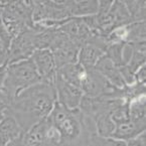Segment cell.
Wrapping results in <instances>:
<instances>
[{
  "label": "cell",
  "instance_id": "f546056e",
  "mask_svg": "<svg viewBox=\"0 0 146 146\" xmlns=\"http://www.w3.org/2000/svg\"><path fill=\"white\" fill-rule=\"evenodd\" d=\"M1 11H2V9H0V17H1Z\"/></svg>",
  "mask_w": 146,
  "mask_h": 146
},
{
  "label": "cell",
  "instance_id": "e0dca14e",
  "mask_svg": "<svg viewBox=\"0 0 146 146\" xmlns=\"http://www.w3.org/2000/svg\"><path fill=\"white\" fill-rule=\"evenodd\" d=\"M96 125L97 135L102 138H112L115 131V123L111 119L110 114H104L94 121Z\"/></svg>",
  "mask_w": 146,
  "mask_h": 146
},
{
  "label": "cell",
  "instance_id": "30bf717a",
  "mask_svg": "<svg viewBox=\"0 0 146 146\" xmlns=\"http://www.w3.org/2000/svg\"><path fill=\"white\" fill-rule=\"evenodd\" d=\"M94 70L99 74H101L108 82H110L116 88L123 89L124 87L127 86L122 75H121L119 68L106 54H104L97 62L96 66L94 67Z\"/></svg>",
  "mask_w": 146,
  "mask_h": 146
},
{
  "label": "cell",
  "instance_id": "9c48e42d",
  "mask_svg": "<svg viewBox=\"0 0 146 146\" xmlns=\"http://www.w3.org/2000/svg\"><path fill=\"white\" fill-rule=\"evenodd\" d=\"M58 28L80 48L82 45L88 42L92 35V31L85 24L82 18L71 17L69 21H67Z\"/></svg>",
  "mask_w": 146,
  "mask_h": 146
},
{
  "label": "cell",
  "instance_id": "d6986e66",
  "mask_svg": "<svg viewBox=\"0 0 146 146\" xmlns=\"http://www.w3.org/2000/svg\"><path fill=\"white\" fill-rule=\"evenodd\" d=\"M110 12L115 19L116 27L120 25H127L133 22L124 1H113V4L110 8Z\"/></svg>",
  "mask_w": 146,
  "mask_h": 146
},
{
  "label": "cell",
  "instance_id": "2e32d148",
  "mask_svg": "<svg viewBox=\"0 0 146 146\" xmlns=\"http://www.w3.org/2000/svg\"><path fill=\"white\" fill-rule=\"evenodd\" d=\"M115 131L112 138L115 139L123 140V141H128V140L135 138L139 134L145 132V129L135 125L131 120L128 122L120 123V124L115 125Z\"/></svg>",
  "mask_w": 146,
  "mask_h": 146
},
{
  "label": "cell",
  "instance_id": "5b68a950",
  "mask_svg": "<svg viewBox=\"0 0 146 146\" xmlns=\"http://www.w3.org/2000/svg\"><path fill=\"white\" fill-rule=\"evenodd\" d=\"M35 9L32 20L37 23L42 20L62 21L72 17L69 1H33Z\"/></svg>",
  "mask_w": 146,
  "mask_h": 146
},
{
  "label": "cell",
  "instance_id": "3957f363",
  "mask_svg": "<svg viewBox=\"0 0 146 146\" xmlns=\"http://www.w3.org/2000/svg\"><path fill=\"white\" fill-rule=\"evenodd\" d=\"M41 82L35 66L31 58L14 62L7 66L5 79L1 86L3 93L9 104L22 91Z\"/></svg>",
  "mask_w": 146,
  "mask_h": 146
},
{
  "label": "cell",
  "instance_id": "4fadbf2b",
  "mask_svg": "<svg viewBox=\"0 0 146 146\" xmlns=\"http://www.w3.org/2000/svg\"><path fill=\"white\" fill-rule=\"evenodd\" d=\"M56 75L66 82L81 89V84L86 75V70L77 62L75 64H69L60 68Z\"/></svg>",
  "mask_w": 146,
  "mask_h": 146
},
{
  "label": "cell",
  "instance_id": "ba28073f",
  "mask_svg": "<svg viewBox=\"0 0 146 146\" xmlns=\"http://www.w3.org/2000/svg\"><path fill=\"white\" fill-rule=\"evenodd\" d=\"M54 88L56 93V102L68 109H78L82 101L84 93L78 87L66 82L56 75L54 81Z\"/></svg>",
  "mask_w": 146,
  "mask_h": 146
},
{
  "label": "cell",
  "instance_id": "9a60e30c",
  "mask_svg": "<svg viewBox=\"0 0 146 146\" xmlns=\"http://www.w3.org/2000/svg\"><path fill=\"white\" fill-rule=\"evenodd\" d=\"M69 7L72 17L82 18L97 14L99 9V1H69Z\"/></svg>",
  "mask_w": 146,
  "mask_h": 146
},
{
  "label": "cell",
  "instance_id": "7402d4cb",
  "mask_svg": "<svg viewBox=\"0 0 146 146\" xmlns=\"http://www.w3.org/2000/svg\"><path fill=\"white\" fill-rule=\"evenodd\" d=\"M12 40H13V36L9 33V31L6 29L3 22L1 21V18H0V43L2 45L3 50L6 52V54L8 52V50L9 47H10Z\"/></svg>",
  "mask_w": 146,
  "mask_h": 146
},
{
  "label": "cell",
  "instance_id": "484cf974",
  "mask_svg": "<svg viewBox=\"0 0 146 146\" xmlns=\"http://www.w3.org/2000/svg\"><path fill=\"white\" fill-rule=\"evenodd\" d=\"M8 115H11L8 105L0 101V122H2Z\"/></svg>",
  "mask_w": 146,
  "mask_h": 146
},
{
  "label": "cell",
  "instance_id": "8fae6325",
  "mask_svg": "<svg viewBox=\"0 0 146 146\" xmlns=\"http://www.w3.org/2000/svg\"><path fill=\"white\" fill-rule=\"evenodd\" d=\"M105 54V52L101 47L91 42H87L81 46L78 54V62H79L86 71L93 70L96 66L97 62Z\"/></svg>",
  "mask_w": 146,
  "mask_h": 146
},
{
  "label": "cell",
  "instance_id": "603a6c76",
  "mask_svg": "<svg viewBox=\"0 0 146 146\" xmlns=\"http://www.w3.org/2000/svg\"><path fill=\"white\" fill-rule=\"evenodd\" d=\"M97 146H127L126 141L115 139V138H102L97 136L96 137Z\"/></svg>",
  "mask_w": 146,
  "mask_h": 146
},
{
  "label": "cell",
  "instance_id": "5bb4252c",
  "mask_svg": "<svg viewBox=\"0 0 146 146\" xmlns=\"http://www.w3.org/2000/svg\"><path fill=\"white\" fill-rule=\"evenodd\" d=\"M130 120L135 125L146 128V107L145 94H141L128 102Z\"/></svg>",
  "mask_w": 146,
  "mask_h": 146
},
{
  "label": "cell",
  "instance_id": "d4e9b609",
  "mask_svg": "<svg viewBox=\"0 0 146 146\" xmlns=\"http://www.w3.org/2000/svg\"><path fill=\"white\" fill-rule=\"evenodd\" d=\"M127 146H146L145 145V132L139 134L135 138L126 141Z\"/></svg>",
  "mask_w": 146,
  "mask_h": 146
},
{
  "label": "cell",
  "instance_id": "4316f807",
  "mask_svg": "<svg viewBox=\"0 0 146 146\" xmlns=\"http://www.w3.org/2000/svg\"><path fill=\"white\" fill-rule=\"evenodd\" d=\"M6 58H7L6 52H4L2 45H1V43H0V66H2L3 64L6 62Z\"/></svg>",
  "mask_w": 146,
  "mask_h": 146
},
{
  "label": "cell",
  "instance_id": "7a4b0ae2",
  "mask_svg": "<svg viewBox=\"0 0 146 146\" xmlns=\"http://www.w3.org/2000/svg\"><path fill=\"white\" fill-rule=\"evenodd\" d=\"M47 119L60 134V146H90L98 136L95 122L79 108L71 110L56 102Z\"/></svg>",
  "mask_w": 146,
  "mask_h": 146
},
{
  "label": "cell",
  "instance_id": "6da1fadb",
  "mask_svg": "<svg viewBox=\"0 0 146 146\" xmlns=\"http://www.w3.org/2000/svg\"><path fill=\"white\" fill-rule=\"evenodd\" d=\"M56 103L54 85L40 82L15 97L9 104V111L22 131H28L48 117Z\"/></svg>",
  "mask_w": 146,
  "mask_h": 146
},
{
  "label": "cell",
  "instance_id": "cb8c5ba5",
  "mask_svg": "<svg viewBox=\"0 0 146 146\" xmlns=\"http://www.w3.org/2000/svg\"><path fill=\"white\" fill-rule=\"evenodd\" d=\"M134 83L138 85H146V64L141 66L135 73Z\"/></svg>",
  "mask_w": 146,
  "mask_h": 146
},
{
  "label": "cell",
  "instance_id": "277c9868",
  "mask_svg": "<svg viewBox=\"0 0 146 146\" xmlns=\"http://www.w3.org/2000/svg\"><path fill=\"white\" fill-rule=\"evenodd\" d=\"M41 30L37 28H26L14 37L7 52L6 64H11L31 58L36 47V33Z\"/></svg>",
  "mask_w": 146,
  "mask_h": 146
},
{
  "label": "cell",
  "instance_id": "ffe728a7",
  "mask_svg": "<svg viewBox=\"0 0 146 146\" xmlns=\"http://www.w3.org/2000/svg\"><path fill=\"white\" fill-rule=\"evenodd\" d=\"M127 42H117L109 44L106 48L105 54L120 69L125 66L124 50Z\"/></svg>",
  "mask_w": 146,
  "mask_h": 146
},
{
  "label": "cell",
  "instance_id": "44dd1931",
  "mask_svg": "<svg viewBox=\"0 0 146 146\" xmlns=\"http://www.w3.org/2000/svg\"><path fill=\"white\" fill-rule=\"evenodd\" d=\"M132 21H144L146 16L145 1H124Z\"/></svg>",
  "mask_w": 146,
  "mask_h": 146
},
{
  "label": "cell",
  "instance_id": "83f0119b",
  "mask_svg": "<svg viewBox=\"0 0 146 146\" xmlns=\"http://www.w3.org/2000/svg\"><path fill=\"white\" fill-rule=\"evenodd\" d=\"M7 1H0V9H3V7L6 5Z\"/></svg>",
  "mask_w": 146,
  "mask_h": 146
},
{
  "label": "cell",
  "instance_id": "8992f818",
  "mask_svg": "<svg viewBox=\"0 0 146 146\" xmlns=\"http://www.w3.org/2000/svg\"><path fill=\"white\" fill-rule=\"evenodd\" d=\"M48 50L54 54L58 70L66 64L78 62L80 47L75 44L60 28H58L56 37Z\"/></svg>",
  "mask_w": 146,
  "mask_h": 146
},
{
  "label": "cell",
  "instance_id": "f1b7e54d",
  "mask_svg": "<svg viewBox=\"0 0 146 146\" xmlns=\"http://www.w3.org/2000/svg\"><path fill=\"white\" fill-rule=\"evenodd\" d=\"M97 137V136H96ZM96 137H95V139H94V141H93V143L91 144L90 146H97V143H96Z\"/></svg>",
  "mask_w": 146,
  "mask_h": 146
},
{
  "label": "cell",
  "instance_id": "ac0fdd59",
  "mask_svg": "<svg viewBox=\"0 0 146 146\" xmlns=\"http://www.w3.org/2000/svg\"><path fill=\"white\" fill-rule=\"evenodd\" d=\"M128 35H127V43L146 42V23L144 21L132 22L127 25Z\"/></svg>",
  "mask_w": 146,
  "mask_h": 146
},
{
  "label": "cell",
  "instance_id": "7c38bea8",
  "mask_svg": "<svg viewBox=\"0 0 146 146\" xmlns=\"http://www.w3.org/2000/svg\"><path fill=\"white\" fill-rule=\"evenodd\" d=\"M23 133L22 129L11 115L0 122V146H8Z\"/></svg>",
  "mask_w": 146,
  "mask_h": 146
},
{
  "label": "cell",
  "instance_id": "52a82bcc",
  "mask_svg": "<svg viewBox=\"0 0 146 146\" xmlns=\"http://www.w3.org/2000/svg\"><path fill=\"white\" fill-rule=\"evenodd\" d=\"M30 58L35 64V69L41 79V82L54 85L56 74H58V68H56L52 52L48 48L36 50Z\"/></svg>",
  "mask_w": 146,
  "mask_h": 146
}]
</instances>
